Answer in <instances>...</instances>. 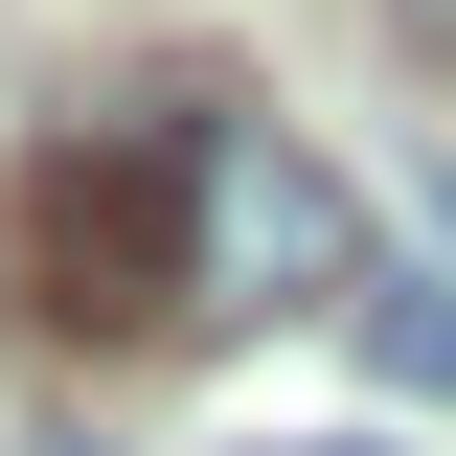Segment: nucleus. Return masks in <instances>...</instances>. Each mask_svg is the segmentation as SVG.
<instances>
[{
	"label": "nucleus",
	"mask_w": 456,
	"mask_h": 456,
	"mask_svg": "<svg viewBox=\"0 0 456 456\" xmlns=\"http://www.w3.org/2000/svg\"><path fill=\"white\" fill-rule=\"evenodd\" d=\"M365 206L274 114H183V320H365Z\"/></svg>",
	"instance_id": "f257e3e1"
},
{
	"label": "nucleus",
	"mask_w": 456,
	"mask_h": 456,
	"mask_svg": "<svg viewBox=\"0 0 456 456\" xmlns=\"http://www.w3.org/2000/svg\"><path fill=\"white\" fill-rule=\"evenodd\" d=\"M365 365L456 411V274H365Z\"/></svg>",
	"instance_id": "7ed1b4c3"
},
{
	"label": "nucleus",
	"mask_w": 456,
	"mask_h": 456,
	"mask_svg": "<svg viewBox=\"0 0 456 456\" xmlns=\"http://www.w3.org/2000/svg\"><path fill=\"white\" fill-rule=\"evenodd\" d=\"M23 274H46L69 342L183 320V114H160V137H114V160H46V183H23Z\"/></svg>",
	"instance_id": "f03ea898"
},
{
	"label": "nucleus",
	"mask_w": 456,
	"mask_h": 456,
	"mask_svg": "<svg viewBox=\"0 0 456 456\" xmlns=\"http://www.w3.org/2000/svg\"><path fill=\"white\" fill-rule=\"evenodd\" d=\"M411 23H434V46H456V0H411Z\"/></svg>",
	"instance_id": "39448f33"
},
{
	"label": "nucleus",
	"mask_w": 456,
	"mask_h": 456,
	"mask_svg": "<svg viewBox=\"0 0 456 456\" xmlns=\"http://www.w3.org/2000/svg\"><path fill=\"white\" fill-rule=\"evenodd\" d=\"M251 456H388V434H251Z\"/></svg>",
	"instance_id": "20e7f679"
}]
</instances>
